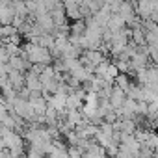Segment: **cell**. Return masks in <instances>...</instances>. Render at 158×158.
Listing matches in <instances>:
<instances>
[{
    "label": "cell",
    "instance_id": "6da1fadb",
    "mask_svg": "<svg viewBox=\"0 0 158 158\" xmlns=\"http://www.w3.org/2000/svg\"><path fill=\"white\" fill-rule=\"evenodd\" d=\"M19 56H23V58L28 60L30 63L52 65V61H54V58H52V54H50L48 48H45V47H41V45H37V43H32V41H28V43L21 48V54H19Z\"/></svg>",
    "mask_w": 158,
    "mask_h": 158
},
{
    "label": "cell",
    "instance_id": "7a4b0ae2",
    "mask_svg": "<svg viewBox=\"0 0 158 158\" xmlns=\"http://www.w3.org/2000/svg\"><path fill=\"white\" fill-rule=\"evenodd\" d=\"M4 145L11 152V156H23L24 154V138L17 130H6L4 134Z\"/></svg>",
    "mask_w": 158,
    "mask_h": 158
},
{
    "label": "cell",
    "instance_id": "3957f363",
    "mask_svg": "<svg viewBox=\"0 0 158 158\" xmlns=\"http://www.w3.org/2000/svg\"><path fill=\"white\" fill-rule=\"evenodd\" d=\"M134 10H136V15L141 21H147L158 10V0H138L134 4Z\"/></svg>",
    "mask_w": 158,
    "mask_h": 158
},
{
    "label": "cell",
    "instance_id": "277c9868",
    "mask_svg": "<svg viewBox=\"0 0 158 158\" xmlns=\"http://www.w3.org/2000/svg\"><path fill=\"white\" fill-rule=\"evenodd\" d=\"M63 11H65V15H67L69 19H73V21L84 19V13H82V10H80V4H78L76 0H65V2H63Z\"/></svg>",
    "mask_w": 158,
    "mask_h": 158
},
{
    "label": "cell",
    "instance_id": "5b68a950",
    "mask_svg": "<svg viewBox=\"0 0 158 158\" xmlns=\"http://www.w3.org/2000/svg\"><path fill=\"white\" fill-rule=\"evenodd\" d=\"M108 101H110V104H112V108H114V110H119V108L125 104V101H127V93H125L121 88H117V86L114 84V88H112V91H110Z\"/></svg>",
    "mask_w": 158,
    "mask_h": 158
},
{
    "label": "cell",
    "instance_id": "8992f818",
    "mask_svg": "<svg viewBox=\"0 0 158 158\" xmlns=\"http://www.w3.org/2000/svg\"><path fill=\"white\" fill-rule=\"evenodd\" d=\"M8 82L11 84V88H13L15 91L23 89L24 84H26V80H24V73L15 71V69H10V73H8Z\"/></svg>",
    "mask_w": 158,
    "mask_h": 158
},
{
    "label": "cell",
    "instance_id": "52a82bcc",
    "mask_svg": "<svg viewBox=\"0 0 158 158\" xmlns=\"http://www.w3.org/2000/svg\"><path fill=\"white\" fill-rule=\"evenodd\" d=\"M28 101H30V104H32L35 115H45V112H47V108H48V102H47V99H45L43 95H30Z\"/></svg>",
    "mask_w": 158,
    "mask_h": 158
},
{
    "label": "cell",
    "instance_id": "ba28073f",
    "mask_svg": "<svg viewBox=\"0 0 158 158\" xmlns=\"http://www.w3.org/2000/svg\"><path fill=\"white\" fill-rule=\"evenodd\" d=\"M8 65H10V69L21 71V73H26V71L32 67V63H30L28 60H24L23 56H10V60H8Z\"/></svg>",
    "mask_w": 158,
    "mask_h": 158
},
{
    "label": "cell",
    "instance_id": "9c48e42d",
    "mask_svg": "<svg viewBox=\"0 0 158 158\" xmlns=\"http://www.w3.org/2000/svg\"><path fill=\"white\" fill-rule=\"evenodd\" d=\"M13 19H15V13H13V8L11 4H0V26L4 24H13Z\"/></svg>",
    "mask_w": 158,
    "mask_h": 158
},
{
    "label": "cell",
    "instance_id": "30bf717a",
    "mask_svg": "<svg viewBox=\"0 0 158 158\" xmlns=\"http://www.w3.org/2000/svg\"><path fill=\"white\" fill-rule=\"evenodd\" d=\"M127 26V23H125V19L119 15V13H112V17H110V21H108V24H106V30H110L112 34H115V32H119V30H123Z\"/></svg>",
    "mask_w": 158,
    "mask_h": 158
},
{
    "label": "cell",
    "instance_id": "8fae6325",
    "mask_svg": "<svg viewBox=\"0 0 158 158\" xmlns=\"http://www.w3.org/2000/svg\"><path fill=\"white\" fill-rule=\"evenodd\" d=\"M11 8H13V13H15V17H21V19H28V8H26V2L24 0H15V2L11 4Z\"/></svg>",
    "mask_w": 158,
    "mask_h": 158
},
{
    "label": "cell",
    "instance_id": "7c38bea8",
    "mask_svg": "<svg viewBox=\"0 0 158 158\" xmlns=\"http://www.w3.org/2000/svg\"><path fill=\"white\" fill-rule=\"evenodd\" d=\"M50 15H52L54 28H61V26H65V19H67V15H65V11H63V6L58 8V10H54V11H50Z\"/></svg>",
    "mask_w": 158,
    "mask_h": 158
},
{
    "label": "cell",
    "instance_id": "4fadbf2b",
    "mask_svg": "<svg viewBox=\"0 0 158 158\" xmlns=\"http://www.w3.org/2000/svg\"><path fill=\"white\" fill-rule=\"evenodd\" d=\"M10 115V110H8V106H6V102H4V99L0 97V123H2L6 117Z\"/></svg>",
    "mask_w": 158,
    "mask_h": 158
},
{
    "label": "cell",
    "instance_id": "5bb4252c",
    "mask_svg": "<svg viewBox=\"0 0 158 158\" xmlns=\"http://www.w3.org/2000/svg\"><path fill=\"white\" fill-rule=\"evenodd\" d=\"M151 21H152V23H156V24H158V10H156V11H154V13H152V15H151Z\"/></svg>",
    "mask_w": 158,
    "mask_h": 158
},
{
    "label": "cell",
    "instance_id": "9a60e30c",
    "mask_svg": "<svg viewBox=\"0 0 158 158\" xmlns=\"http://www.w3.org/2000/svg\"><path fill=\"white\" fill-rule=\"evenodd\" d=\"M13 2H15V0H0V4H8V6L13 4Z\"/></svg>",
    "mask_w": 158,
    "mask_h": 158
},
{
    "label": "cell",
    "instance_id": "2e32d148",
    "mask_svg": "<svg viewBox=\"0 0 158 158\" xmlns=\"http://www.w3.org/2000/svg\"><path fill=\"white\" fill-rule=\"evenodd\" d=\"M60 2H61V4H63V2H65V0H60Z\"/></svg>",
    "mask_w": 158,
    "mask_h": 158
}]
</instances>
